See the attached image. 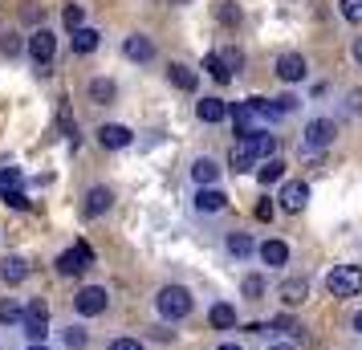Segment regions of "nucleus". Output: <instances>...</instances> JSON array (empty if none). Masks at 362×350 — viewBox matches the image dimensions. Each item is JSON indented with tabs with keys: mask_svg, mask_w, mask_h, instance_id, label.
<instances>
[{
	"mask_svg": "<svg viewBox=\"0 0 362 350\" xmlns=\"http://www.w3.org/2000/svg\"><path fill=\"white\" fill-rule=\"evenodd\" d=\"M220 62H224V66H228V74H232V69L245 66V53H240V49H220Z\"/></svg>",
	"mask_w": 362,
	"mask_h": 350,
	"instance_id": "35",
	"label": "nucleus"
},
{
	"mask_svg": "<svg viewBox=\"0 0 362 350\" xmlns=\"http://www.w3.org/2000/svg\"><path fill=\"white\" fill-rule=\"evenodd\" d=\"M204 69L212 74L216 82H232V74H228V66L220 62V53H208V57H204Z\"/></svg>",
	"mask_w": 362,
	"mask_h": 350,
	"instance_id": "27",
	"label": "nucleus"
},
{
	"mask_svg": "<svg viewBox=\"0 0 362 350\" xmlns=\"http://www.w3.org/2000/svg\"><path fill=\"white\" fill-rule=\"evenodd\" d=\"M269 326H273V330H281V334H293V330H297V326H293V317H289V314L273 317V322H269Z\"/></svg>",
	"mask_w": 362,
	"mask_h": 350,
	"instance_id": "37",
	"label": "nucleus"
},
{
	"mask_svg": "<svg viewBox=\"0 0 362 350\" xmlns=\"http://www.w3.org/2000/svg\"><path fill=\"white\" fill-rule=\"evenodd\" d=\"M305 74H310V66H305V57L301 53H281L277 57V78L281 82H305Z\"/></svg>",
	"mask_w": 362,
	"mask_h": 350,
	"instance_id": "9",
	"label": "nucleus"
},
{
	"mask_svg": "<svg viewBox=\"0 0 362 350\" xmlns=\"http://www.w3.org/2000/svg\"><path fill=\"white\" fill-rule=\"evenodd\" d=\"M281 208H285V212H301V208H305V204H310V184H301V180H289V184L281 187Z\"/></svg>",
	"mask_w": 362,
	"mask_h": 350,
	"instance_id": "10",
	"label": "nucleus"
},
{
	"mask_svg": "<svg viewBox=\"0 0 362 350\" xmlns=\"http://www.w3.org/2000/svg\"><path fill=\"white\" fill-rule=\"evenodd\" d=\"M53 53H57V37L49 29H37L29 37V57L37 62V69H53Z\"/></svg>",
	"mask_w": 362,
	"mask_h": 350,
	"instance_id": "5",
	"label": "nucleus"
},
{
	"mask_svg": "<svg viewBox=\"0 0 362 350\" xmlns=\"http://www.w3.org/2000/svg\"><path fill=\"white\" fill-rule=\"evenodd\" d=\"M240 293H245L248 301H261L264 298V277H257V273H248L245 285H240Z\"/></svg>",
	"mask_w": 362,
	"mask_h": 350,
	"instance_id": "28",
	"label": "nucleus"
},
{
	"mask_svg": "<svg viewBox=\"0 0 362 350\" xmlns=\"http://www.w3.org/2000/svg\"><path fill=\"white\" fill-rule=\"evenodd\" d=\"M338 8H342V17L350 21V25L362 21V0H338Z\"/></svg>",
	"mask_w": 362,
	"mask_h": 350,
	"instance_id": "33",
	"label": "nucleus"
},
{
	"mask_svg": "<svg viewBox=\"0 0 362 350\" xmlns=\"http://www.w3.org/2000/svg\"><path fill=\"white\" fill-rule=\"evenodd\" d=\"M277 298L285 301L289 310H297L301 301L310 298V281H305V277H285V281L277 285Z\"/></svg>",
	"mask_w": 362,
	"mask_h": 350,
	"instance_id": "11",
	"label": "nucleus"
},
{
	"mask_svg": "<svg viewBox=\"0 0 362 350\" xmlns=\"http://www.w3.org/2000/svg\"><path fill=\"white\" fill-rule=\"evenodd\" d=\"M0 53H4V57H17V53H21V41H17V37H4V41H0Z\"/></svg>",
	"mask_w": 362,
	"mask_h": 350,
	"instance_id": "40",
	"label": "nucleus"
},
{
	"mask_svg": "<svg viewBox=\"0 0 362 350\" xmlns=\"http://www.w3.org/2000/svg\"><path fill=\"white\" fill-rule=\"evenodd\" d=\"M220 21H224V25H236V21H240V8H232L228 0H224V4H220Z\"/></svg>",
	"mask_w": 362,
	"mask_h": 350,
	"instance_id": "38",
	"label": "nucleus"
},
{
	"mask_svg": "<svg viewBox=\"0 0 362 350\" xmlns=\"http://www.w3.org/2000/svg\"><path fill=\"white\" fill-rule=\"evenodd\" d=\"M115 94H118V86L110 82V78H94V82H90V98L98 102V106L115 102Z\"/></svg>",
	"mask_w": 362,
	"mask_h": 350,
	"instance_id": "23",
	"label": "nucleus"
},
{
	"mask_svg": "<svg viewBox=\"0 0 362 350\" xmlns=\"http://www.w3.org/2000/svg\"><path fill=\"white\" fill-rule=\"evenodd\" d=\"M110 204H115V192H110V187H90V192H86V216L110 212Z\"/></svg>",
	"mask_w": 362,
	"mask_h": 350,
	"instance_id": "13",
	"label": "nucleus"
},
{
	"mask_svg": "<svg viewBox=\"0 0 362 350\" xmlns=\"http://www.w3.org/2000/svg\"><path fill=\"white\" fill-rule=\"evenodd\" d=\"M269 350H293V346H289V342H273Z\"/></svg>",
	"mask_w": 362,
	"mask_h": 350,
	"instance_id": "44",
	"label": "nucleus"
},
{
	"mask_svg": "<svg viewBox=\"0 0 362 350\" xmlns=\"http://www.w3.org/2000/svg\"><path fill=\"white\" fill-rule=\"evenodd\" d=\"M216 350H245V346H236V342H220Z\"/></svg>",
	"mask_w": 362,
	"mask_h": 350,
	"instance_id": "43",
	"label": "nucleus"
},
{
	"mask_svg": "<svg viewBox=\"0 0 362 350\" xmlns=\"http://www.w3.org/2000/svg\"><path fill=\"white\" fill-rule=\"evenodd\" d=\"M21 314H25V305H21L17 298H4V301H0V322H4V326L21 322Z\"/></svg>",
	"mask_w": 362,
	"mask_h": 350,
	"instance_id": "26",
	"label": "nucleus"
},
{
	"mask_svg": "<svg viewBox=\"0 0 362 350\" xmlns=\"http://www.w3.org/2000/svg\"><path fill=\"white\" fill-rule=\"evenodd\" d=\"M110 350H143V342H139V338H115Z\"/></svg>",
	"mask_w": 362,
	"mask_h": 350,
	"instance_id": "39",
	"label": "nucleus"
},
{
	"mask_svg": "<svg viewBox=\"0 0 362 350\" xmlns=\"http://www.w3.org/2000/svg\"><path fill=\"white\" fill-rule=\"evenodd\" d=\"M13 187H21V171L17 167H4L0 171V192H13Z\"/></svg>",
	"mask_w": 362,
	"mask_h": 350,
	"instance_id": "34",
	"label": "nucleus"
},
{
	"mask_svg": "<svg viewBox=\"0 0 362 350\" xmlns=\"http://www.w3.org/2000/svg\"><path fill=\"white\" fill-rule=\"evenodd\" d=\"M0 277L8 285H21L29 277V261H25V257H4V261H0Z\"/></svg>",
	"mask_w": 362,
	"mask_h": 350,
	"instance_id": "16",
	"label": "nucleus"
},
{
	"mask_svg": "<svg viewBox=\"0 0 362 350\" xmlns=\"http://www.w3.org/2000/svg\"><path fill=\"white\" fill-rule=\"evenodd\" d=\"M29 350H49V346H41V342H33V346H29Z\"/></svg>",
	"mask_w": 362,
	"mask_h": 350,
	"instance_id": "46",
	"label": "nucleus"
},
{
	"mask_svg": "<svg viewBox=\"0 0 362 350\" xmlns=\"http://www.w3.org/2000/svg\"><path fill=\"white\" fill-rule=\"evenodd\" d=\"M261 261H264L269 269L285 265V261H289V249H285V240H264V245H261Z\"/></svg>",
	"mask_w": 362,
	"mask_h": 350,
	"instance_id": "19",
	"label": "nucleus"
},
{
	"mask_svg": "<svg viewBox=\"0 0 362 350\" xmlns=\"http://www.w3.org/2000/svg\"><path fill=\"white\" fill-rule=\"evenodd\" d=\"M329 298H358L362 293V269L358 265H334L326 273Z\"/></svg>",
	"mask_w": 362,
	"mask_h": 350,
	"instance_id": "1",
	"label": "nucleus"
},
{
	"mask_svg": "<svg viewBox=\"0 0 362 350\" xmlns=\"http://www.w3.org/2000/svg\"><path fill=\"white\" fill-rule=\"evenodd\" d=\"M273 212H277V208H273L269 200H261V204H257V220H273Z\"/></svg>",
	"mask_w": 362,
	"mask_h": 350,
	"instance_id": "41",
	"label": "nucleus"
},
{
	"mask_svg": "<svg viewBox=\"0 0 362 350\" xmlns=\"http://www.w3.org/2000/svg\"><path fill=\"white\" fill-rule=\"evenodd\" d=\"M21 326L29 334V342H45V334H49V305L45 301H29L25 314H21Z\"/></svg>",
	"mask_w": 362,
	"mask_h": 350,
	"instance_id": "3",
	"label": "nucleus"
},
{
	"mask_svg": "<svg viewBox=\"0 0 362 350\" xmlns=\"http://www.w3.org/2000/svg\"><path fill=\"white\" fill-rule=\"evenodd\" d=\"M155 305H159V314H163L167 322H183V317L192 314V293H187L183 285H163L159 298H155Z\"/></svg>",
	"mask_w": 362,
	"mask_h": 350,
	"instance_id": "2",
	"label": "nucleus"
},
{
	"mask_svg": "<svg viewBox=\"0 0 362 350\" xmlns=\"http://www.w3.org/2000/svg\"><path fill=\"white\" fill-rule=\"evenodd\" d=\"M98 49V29H74V53H94Z\"/></svg>",
	"mask_w": 362,
	"mask_h": 350,
	"instance_id": "24",
	"label": "nucleus"
},
{
	"mask_svg": "<svg viewBox=\"0 0 362 350\" xmlns=\"http://www.w3.org/2000/svg\"><path fill=\"white\" fill-rule=\"evenodd\" d=\"M167 82L175 86V90H183V94H192L199 86V78H196V69H187V66H171L167 69Z\"/></svg>",
	"mask_w": 362,
	"mask_h": 350,
	"instance_id": "17",
	"label": "nucleus"
},
{
	"mask_svg": "<svg viewBox=\"0 0 362 350\" xmlns=\"http://www.w3.org/2000/svg\"><path fill=\"white\" fill-rule=\"evenodd\" d=\"M196 115H199V122H224V118H228V102L204 98V102H196Z\"/></svg>",
	"mask_w": 362,
	"mask_h": 350,
	"instance_id": "15",
	"label": "nucleus"
},
{
	"mask_svg": "<svg viewBox=\"0 0 362 350\" xmlns=\"http://www.w3.org/2000/svg\"><path fill=\"white\" fill-rule=\"evenodd\" d=\"M354 62L362 66V37H354Z\"/></svg>",
	"mask_w": 362,
	"mask_h": 350,
	"instance_id": "42",
	"label": "nucleus"
},
{
	"mask_svg": "<svg viewBox=\"0 0 362 350\" xmlns=\"http://www.w3.org/2000/svg\"><path fill=\"white\" fill-rule=\"evenodd\" d=\"M208 317H212L216 330H232V326H236V310H232L228 301H216L212 310H208Z\"/></svg>",
	"mask_w": 362,
	"mask_h": 350,
	"instance_id": "21",
	"label": "nucleus"
},
{
	"mask_svg": "<svg viewBox=\"0 0 362 350\" xmlns=\"http://www.w3.org/2000/svg\"><path fill=\"white\" fill-rule=\"evenodd\" d=\"M90 261H94L90 249H86V245H74V249H66L57 257V273H62V277H78V273L90 269Z\"/></svg>",
	"mask_w": 362,
	"mask_h": 350,
	"instance_id": "6",
	"label": "nucleus"
},
{
	"mask_svg": "<svg viewBox=\"0 0 362 350\" xmlns=\"http://www.w3.org/2000/svg\"><path fill=\"white\" fill-rule=\"evenodd\" d=\"M106 289L102 285H86L82 293L74 298V305H78V314H86V317H98V314H106Z\"/></svg>",
	"mask_w": 362,
	"mask_h": 350,
	"instance_id": "7",
	"label": "nucleus"
},
{
	"mask_svg": "<svg viewBox=\"0 0 362 350\" xmlns=\"http://www.w3.org/2000/svg\"><path fill=\"white\" fill-rule=\"evenodd\" d=\"M232 171H236V175H240V171H252V163H257V159H252V155H248L245 147H240V143H236V147H232Z\"/></svg>",
	"mask_w": 362,
	"mask_h": 350,
	"instance_id": "29",
	"label": "nucleus"
},
{
	"mask_svg": "<svg viewBox=\"0 0 362 350\" xmlns=\"http://www.w3.org/2000/svg\"><path fill=\"white\" fill-rule=\"evenodd\" d=\"M228 204V196L220 192V187H199V196H196V208L199 212H220Z\"/></svg>",
	"mask_w": 362,
	"mask_h": 350,
	"instance_id": "18",
	"label": "nucleus"
},
{
	"mask_svg": "<svg viewBox=\"0 0 362 350\" xmlns=\"http://www.w3.org/2000/svg\"><path fill=\"white\" fill-rule=\"evenodd\" d=\"M62 21H66V29H69V33H74V29H82V25H86L82 4H66V13H62Z\"/></svg>",
	"mask_w": 362,
	"mask_h": 350,
	"instance_id": "30",
	"label": "nucleus"
},
{
	"mask_svg": "<svg viewBox=\"0 0 362 350\" xmlns=\"http://www.w3.org/2000/svg\"><path fill=\"white\" fill-rule=\"evenodd\" d=\"M4 204H8V208H29V196H25L21 187H13V192H4Z\"/></svg>",
	"mask_w": 362,
	"mask_h": 350,
	"instance_id": "36",
	"label": "nucleus"
},
{
	"mask_svg": "<svg viewBox=\"0 0 362 350\" xmlns=\"http://www.w3.org/2000/svg\"><path fill=\"white\" fill-rule=\"evenodd\" d=\"M216 175H220V167L204 155V159H196V167H192V180H196L199 187H212L216 184Z\"/></svg>",
	"mask_w": 362,
	"mask_h": 350,
	"instance_id": "22",
	"label": "nucleus"
},
{
	"mask_svg": "<svg viewBox=\"0 0 362 350\" xmlns=\"http://www.w3.org/2000/svg\"><path fill=\"white\" fill-rule=\"evenodd\" d=\"M62 342H66L69 350H82L86 346V330L82 326H69V330H62Z\"/></svg>",
	"mask_w": 362,
	"mask_h": 350,
	"instance_id": "32",
	"label": "nucleus"
},
{
	"mask_svg": "<svg viewBox=\"0 0 362 350\" xmlns=\"http://www.w3.org/2000/svg\"><path fill=\"white\" fill-rule=\"evenodd\" d=\"M257 180H261L264 187L277 184V180H285V163H281L277 155H273V159H261V167H257Z\"/></svg>",
	"mask_w": 362,
	"mask_h": 350,
	"instance_id": "20",
	"label": "nucleus"
},
{
	"mask_svg": "<svg viewBox=\"0 0 362 350\" xmlns=\"http://www.w3.org/2000/svg\"><path fill=\"white\" fill-rule=\"evenodd\" d=\"M354 330L362 334V310H358V314H354Z\"/></svg>",
	"mask_w": 362,
	"mask_h": 350,
	"instance_id": "45",
	"label": "nucleus"
},
{
	"mask_svg": "<svg viewBox=\"0 0 362 350\" xmlns=\"http://www.w3.org/2000/svg\"><path fill=\"white\" fill-rule=\"evenodd\" d=\"M334 134H338L334 118H313L310 127H305V147L322 151V147H329V143H334Z\"/></svg>",
	"mask_w": 362,
	"mask_h": 350,
	"instance_id": "8",
	"label": "nucleus"
},
{
	"mask_svg": "<svg viewBox=\"0 0 362 350\" xmlns=\"http://www.w3.org/2000/svg\"><path fill=\"white\" fill-rule=\"evenodd\" d=\"M228 115H232V122H236V134H240V139H248V134H261L264 127H269V122L261 118V110H257L252 102H236Z\"/></svg>",
	"mask_w": 362,
	"mask_h": 350,
	"instance_id": "4",
	"label": "nucleus"
},
{
	"mask_svg": "<svg viewBox=\"0 0 362 350\" xmlns=\"http://www.w3.org/2000/svg\"><path fill=\"white\" fill-rule=\"evenodd\" d=\"M269 106H273V115H277V118H285V115H293V110H297V98H293V94H281V98H273Z\"/></svg>",
	"mask_w": 362,
	"mask_h": 350,
	"instance_id": "31",
	"label": "nucleus"
},
{
	"mask_svg": "<svg viewBox=\"0 0 362 350\" xmlns=\"http://www.w3.org/2000/svg\"><path fill=\"white\" fill-rule=\"evenodd\" d=\"M224 245H228L232 257H248V252H252V236H248V233H228Z\"/></svg>",
	"mask_w": 362,
	"mask_h": 350,
	"instance_id": "25",
	"label": "nucleus"
},
{
	"mask_svg": "<svg viewBox=\"0 0 362 350\" xmlns=\"http://www.w3.org/2000/svg\"><path fill=\"white\" fill-rule=\"evenodd\" d=\"M131 127H122V122H106V127H98V143L102 147H110V151H122V147H131Z\"/></svg>",
	"mask_w": 362,
	"mask_h": 350,
	"instance_id": "12",
	"label": "nucleus"
},
{
	"mask_svg": "<svg viewBox=\"0 0 362 350\" xmlns=\"http://www.w3.org/2000/svg\"><path fill=\"white\" fill-rule=\"evenodd\" d=\"M122 53H127L131 62H151V57H155V45H151L143 33H134V37H127V41H122Z\"/></svg>",
	"mask_w": 362,
	"mask_h": 350,
	"instance_id": "14",
	"label": "nucleus"
}]
</instances>
